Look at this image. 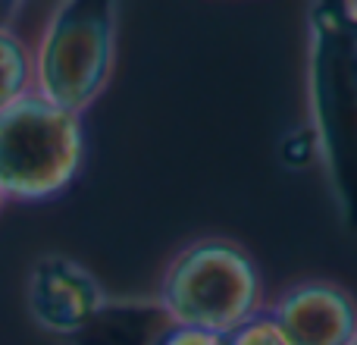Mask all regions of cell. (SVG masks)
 <instances>
[{"label": "cell", "mask_w": 357, "mask_h": 345, "mask_svg": "<svg viewBox=\"0 0 357 345\" xmlns=\"http://www.w3.org/2000/svg\"><path fill=\"white\" fill-rule=\"evenodd\" d=\"M25 302L38 327L63 339H73L107 304V292L98 277L79 260L47 254V258H38L31 267Z\"/></svg>", "instance_id": "obj_5"}, {"label": "cell", "mask_w": 357, "mask_h": 345, "mask_svg": "<svg viewBox=\"0 0 357 345\" xmlns=\"http://www.w3.org/2000/svg\"><path fill=\"white\" fill-rule=\"evenodd\" d=\"M85 157L82 117L25 94L0 110V195L47 201L75 182Z\"/></svg>", "instance_id": "obj_4"}, {"label": "cell", "mask_w": 357, "mask_h": 345, "mask_svg": "<svg viewBox=\"0 0 357 345\" xmlns=\"http://www.w3.org/2000/svg\"><path fill=\"white\" fill-rule=\"evenodd\" d=\"M157 298L176 327L232 336L260 314V273L238 245L201 239L169 260Z\"/></svg>", "instance_id": "obj_3"}, {"label": "cell", "mask_w": 357, "mask_h": 345, "mask_svg": "<svg viewBox=\"0 0 357 345\" xmlns=\"http://www.w3.org/2000/svg\"><path fill=\"white\" fill-rule=\"evenodd\" d=\"M116 19L110 0H66L56 6L31 57L35 94L82 117L113 73Z\"/></svg>", "instance_id": "obj_2"}, {"label": "cell", "mask_w": 357, "mask_h": 345, "mask_svg": "<svg viewBox=\"0 0 357 345\" xmlns=\"http://www.w3.org/2000/svg\"><path fill=\"white\" fill-rule=\"evenodd\" d=\"M273 317L291 345H354L357 339V304L345 289L323 279L285 289Z\"/></svg>", "instance_id": "obj_6"}, {"label": "cell", "mask_w": 357, "mask_h": 345, "mask_svg": "<svg viewBox=\"0 0 357 345\" xmlns=\"http://www.w3.org/2000/svg\"><path fill=\"white\" fill-rule=\"evenodd\" d=\"M342 10H345V16H348V19H351V22L357 25V3H345V6H342Z\"/></svg>", "instance_id": "obj_11"}, {"label": "cell", "mask_w": 357, "mask_h": 345, "mask_svg": "<svg viewBox=\"0 0 357 345\" xmlns=\"http://www.w3.org/2000/svg\"><path fill=\"white\" fill-rule=\"evenodd\" d=\"M173 330L160 298H107L69 345H163Z\"/></svg>", "instance_id": "obj_7"}, {"label": "cell", "mask_w": 357, "mask_h": 345, "mask_svg": "<svg viewBox=\"0 0 357 345\" xmlns=\"http://www.w3.org/2000/svg\"><path fill=\"white\" fill-rule=\"evenodd\" d=\"M229 345H291L273 314H257L229 336Z\"/></svg>", "instance_id": "obj_9"}, {"label": "cell", "mask_w": 357, "mask_h": 345, "mask_svg": "<svg viewBox=\"0 0 357 345\" xmlns=\"http://www.w3.org/2000/svg\"><path fill=\"white\" fill-rule=\"evenodd\" d=\"M31 57L10 29H0V110L31 94Z\"/></svg>", "instance_id": "obj_8"}, {"label": "cell", "mask_w": 357, "mask_h": 345, "mask_svg": "<svg viewBox=\"0 0 357 345\" xmlns=\"http://www.w3.org/2000/svg\"><path fill=\"white\" fill-rule=\"evenodd\" d=\"M163 345H229V336L220 333H207V330H188V327H176L167 336Z\"/></svg>", "instance_id": "obj_10"}, {"label": "cell", "mask_w": 357, "mask_h": 345, "mask_svg": "<svg viewBox=\"0 0 357 345\" xmlns=\"http://www.w3.org/2000/svg\"><path fill=\"white\" fill-rule=\"evenodd\" d=\"M354 345H357V339H354Z\"/></svg>", "instance_id": "obj_13"}, {"label": "cell", "mask_w": 357, "mask_h": 345, "mask_svg": "<svg viewBox=\"0 0 357 345\" xmlns=\"http://www.w3.org/2000/svg\"><path fill=\"white\" fill-rule=\"evenodd\" d=\"M0 201H3V195H0Z\"/></svg>", "instance_id": "obj_12"}, {"label": "cell", "mask_w": 357, "mask_h": 345, "mask_svg": "<svg viewBox=\"0 0 357 345\" xmlns=\"http://www.w3.org/2000/svg\"><path fill=\"white\" fill-rule=\"evenodd\" d=\"M310 126L345 226L357 229V25L335 3L310 13Z\"/></svg>", "instance_id": "obj_1"}]
</instances>
